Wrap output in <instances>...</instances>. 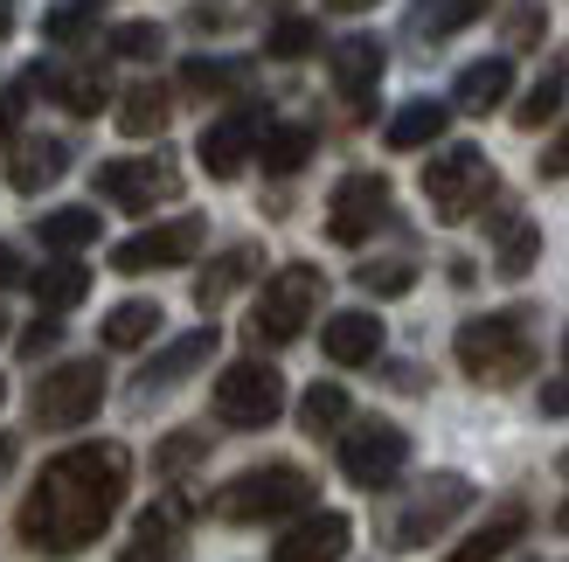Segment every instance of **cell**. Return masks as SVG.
<instances>
[{"label": "cell", "instance_id": "cell-1", "mask_svg": "<svg viewBox=\"0 0 569 562\" xmlns=\"http://www.w3.org/2000/svg\"><path fill=\"white\" fill-rule=\"evenodd\" d=\"M132 486V452L126 444H77L56 452L36 486L21 500V542L42 555H77L83 542L104 535V521L119 514V500Z\"/></svg>", "mask_w": 569, "mask_h": 562}, {"label": "cell", "instance_id": "cell-2", "mask_svg": "<svg viewBox=\"0 0 569 562\" xmlns=\"http://www.w3.org/2000/svg\"><path fill=\"white\" fill-rule=\"evenodd\" d=\"M459 369L487 389H507L535 369V333L528 313H487V320H466L459 327Z\"/></svg>", "mask_w": 569, "mask_h": 562}, {"label": "cell", "instance_id": "cell-3", "mask_svg": "<svg viewBox=\"0 0 569 562\" xmlns=\"http://www.w3.org/2000/svg\"><path fill=\"white\" fill-rule=\"evenodd\" d=\"M306 508H312V472H299V465H250L243 480H230L216 493V514L230 528L284 521V514H306Z\"/></svg>", "mask_w": 569, "mask_h": 562}, {"label": "cell", "instance_id": "cell-4", "mask_svg": "<svg viewBox=\"0 0 569 562\" xmlns=\"http://www.w3.org/2000/svg\"><path fill=\"white\" fill-rule=\"evenodd\" d=\"M500 194V174L487 167L479 147H445L431 167H423V202H431L438 222H466Z\"/></svg>", "mask_w": 569, "mask_h": 562}, {"label": "cell", "instance_id": "cell-5", "mask_svg": "<svg viewBox=\"0 0 569 562\" xmlns=\"http://www.w3.org/2000/svg\"><path fill=\"white\" fill-rule=\"evenodd\" d=\"M320 292H327V278L312 271V264H284L271 285H264V299L250 305V341H258V348L299 341L306 320H312V305H320Z\"/></svg>", "mask_w": 569, "mask_h": 562}, {"label": "cell", "instance_id": "cell-6", "mask_svg": "<svg viewBox=\"0 0 569 562\" xmlns=\"http://www.w3.org/2000/svg\"><path fill=\"white\" fill-rule=\"evenodd\" d=\"M410 465V431L389 424V417H361L355 431H340V472H348V486L361 493H382L403 480Z\"/></svg>", "mask_w": 569, "mask_h": 562}, {"label": "cell", "instance_id": "cell-7", "mask_svg": "<svg viewBox=\"0 0 569 562\" xmlns=\"http://www.w3.org/2000/svg\"><path fill=\"white\" fill-rule=\"evenodd\" d=\"M104 403V361H63L36 382V424L42 431H77Z\"/></svg>", "mask_w": 569, "mask_h": 562}, {"label": "cell", "instance_id": "cell-8", "mask_svg": "<svg viewBox=\"0 0 569 562\" xmlns=\"http://www.w3.org/2000/svg\"><path fill=\"white\" fill-rule=\"evenodd\" d=\"M278 410H284V375L271 361H237L216 375V417L230 431H264Z\"/></svg>", "mask_w": 569, "mask_h": 562}, {"label": "cell", "instance_id": "cell-9", "mask_svg": "<svg viewBox=\"0 0 569 562\" xmlns=\"http://www.w3.org/2000/svg\"><path fill=\"white\" fill-rule=\"evenodd\" d=\"M202 237H209V222H202V215L153 222V230H139V237H126L119 250H111V271L139 278V271H174V264H194V250H202Z\"/></svg>", "mask_w": 569, "mask_h": 562}, {"label": "cell", "instance_id": "cell-10", "mask_svg": "<svg viewBox=\"0 0 569 562\" xmlns=\"http://www.w3.org/2000/svg\"><path fill=\"white\" fill-rule=\"evenodd\" d=\"M466 508H472V486L459 480V472H445V480H423L417 500L389 521V549H423V542H438Z\"/></svg>", "mask_w": 569, "mask_h": 562}, {"label": "cell", "instance_id": "cell-11", "mask_svg": "<svg viewBox=\"0 0 569 562\" xmlns=\"http://www.w3.org/2000/svg\"><path fill=\"white\" fill-rule=\"evenodd\" d=\"M98 188H104V202H111V209H132V215H147V209H160L167 194H174V160H167V153L104 160V167H98Z\"/></svg>", "mask_w": 569, "mask_h": 562}, {"label": "cell", "instance_id": "cell-12", "mask_svg": "<svg viewBox=\"0 0 569 562\" xmlns=\"http://www.w3.org/2000/svg\"><path fill=\"white\" fill-rule=\"evenodd\" d=\"M389 222V181L382 174H348L327 202V237L333 243H368Z\"/></svg>", "mask_w": 569, "mask_h": 562}, {"label": "cell", "instance_id": "cell-13", "mask_svg": "<svg viewBox=\"0 0 569 562\" xmlns=\"http://www.w3.org/2000/svg\"><path fill=\"white\" fill-rule=\"evenodd\" d=\"M258 139H264V111H230V119H216V126L202 132L194 160H202L216 181H237V174H243V160L258 153Z\"/></svg>", "mask_w": 569, "mask_h": 562}, {"label": "cell", "instance_id": "cell-14", "mask_svg": "<svg viewBox=\"0 0 569 562\" xmlns=\"http://www.w3.org/2000/svg\"><path fill=\"white\" fill-rule=\"evenodd\" d=\"M355 542L348 514H306L299 528H284V542L271 549V562H340Z\"/></svg>", "mask_w": 569, "mask_h": 562}, {"label": "cell", "instance_id": "cell-15", "mask_svg": "<svg viewBox=\"0 0 569 562\" xmlns=\"http://www.w3.org/2000/svg\"><path fill=\"white\" fill-rule=\"evenodd\" d=\"M376 77H382V42L376 36H340L333 42V83L355 111L376 104Z\"/></svg>", "mask_w": 569, "mask_h": 562}, {"label": "cell", "instance_id": "cell-16", "mask_svg": "<svg viewBox=\"0 0 569 562\" xmlns=\"http://www.w3.org/2000/svg\"><path fill=\"white\" fill-rule=\"evenodd\" d=\"M507 91H515V63H507V56H479V63H466L459 83H451V104L472 111V119H487V111L507 104Z\"/></svg>", "mask_w": 569, "mask_h": 562}, {"label": "cell", "instance_id": "cell-17", "mask_svg": "<svg viewBox=\"0 0 569 562\" xmlns=\"http://www.w3.org/2000/svg\"><path fill=\"white\" fill-rule=\"evenodd\" d=\"M320 348H327V361H340V369H368V361L382 354V320L376 313H333Z\"/></svg>", "mask_w": 569, "mask_h": 562}, {"label": "cell", "instance_id": "cell-18", "mask_svg": "<svg viewBox=\"0 0 569 562\" xmlns=\"http://www.w3.org/2000/svg\"><path fill=\"white\" fill-rule=\"evenodd\" d=\"M63 167H70V147H63V139H56V132H28L21 147H14V160H8V181H14L21 194H42L56 174H63Z\"/></svg>", "mask_w": 569, "mask_h": 562}, {"label": "cell", "instance_id": "cell-19", "mask_svg": "<svg viewBox=\"0 0 569 562\" xmlns=\"http://www.w3.org/2000/svg\"><path fill=\"white\" fill-rule=\"evenodd\" d=\"M209 354H216V327H194V333H181V341L167 348V354H153L147 369H139V389H147V397H153V389H174L181 375L202 369Z\"/></svg>", "mask_w": 569, "mask_h": 562}, {"label": "cell", "instance_id": "cell-20", "mask_svg": "<svg viewBox=\"0 0 569 562\" xmlns=\"http://www.w3.org/2000/svg\"><path fill=\"white\" fill-rule=\"evenodd\" d=\"M28 292L42 299V313H70V305L91 299V264H77V258H56L42 264L36 278H28Z\"/></svg>", "mask_w": 569, "mask_h": 562}, {"label": "cell", "instance_id": "cell-21", "mask_svg": "<svg viewBox=\"0 0 569 562\" xmlns=\"http://www.w3.org/2000/svg\"><path fill=\"white\" fill-rule=\"evenodd\" d=\"M521 535H528V514H521V508H500L493 521H479V528H472V535H466L459 549H451L445 562H500V555L515 549Z\"/></svg>", "mask_w": 569, "mask_h": 562}, {"label": "cell", "instance_id": "cell-22", "mask_svg": "<svg viewBox=\"0 0 569 562\" xmlns=\"http://www.w3.org/2000/svg\"><path fill=\"white\" fill-rule=\"evenodd\" d=\"M451 126V104H438V98H410L403 111L389 119V153H417V147H431V139Z\"/></svg>", "mask_w": 569, "mask_h": 562}, {"label": "cell", "instance_id": "cell-23", "mask_svg": "<svg viewBox=\"0 0 569 562\" xmlns=\"http://www.w3.org/2000/svg\"><path fill=\"white\" fill-rule=\"evenodd\" d=\"M479 14H487V0H417V8H410V36L417 42H451Z\"/></svg>", "mask_w": 569, "mask_h": 562}, {"label": "cell", "instance_id": "cell-24", "mask_svg": "<svg viewBox=\"0 0 569 562\" xmlns=\"http://www.w3.org/2000/svg\"><path fill=\"white\" fill-rule=\"evenodd\" d=\"M174 535H181V500H160V508L139 514V528H132V542L119 549V562H160L167 549H174Z\"/></svg>", "mask_w": 569, "mask_h": 562}, {"label": "cell", "instance_id": "cell-25", "mask_svg": "<svg viewBox=\"0 0 569 562\" xmlns=\"http://www.w3.org/2000/svg\"><path fill=\"white\" fill-rule=\"evenodd\" d=\"M258 264H264V258H258V243H237V250H222V258L202 271V285H194V299H202L209 313H216V305L230 299V292L243 285V278H258Z\"/></svg>", "mask_w": 569, "mask_h": 562}, {"label": "cell", "instance_id": "cell-26", "mask_svg": "<svg viewBox=\"0 0 569 562\" xmlns=\"http://www.w3.org/2000/svg\"><path fill=\"white\" fill-rule=\"evenodd\" d=\"M312 147H320V139H312V126H264V139H258V160H264V174H299V167L312 160Z\"/></svg>", "mask_w": 569, "mask_h": 562}, {"label": "cell", "instance_id": "cell-27", "mask_svg": "<svg viewBox=\"0 0 569 562\" xmlns=\"http://www.w3.org/2000/svg\"><path fill=\"white\" fill-rule=\"evenodd\" d=\"M153 333H160V305L153 299H126V305H111V313H104V348H119V354L147 348Z\"/></svg>", "mask_w": 569, "mask_h": 562}, {"label": "cell", "instance_id": "cell-28", "mask_svg": "<svg viewBox=\"0 0 569 562\" xmlns=\"http://www.w3.org/2000/svg\"><path fill=\"white\" fill-rule=\"evenodd\" d=\"M36 243H49L56 258H77L83 243H98V209H49L36 222Z\"/></svg>", "mask_w": 569, "mask_h": 562}, {"label": "cell", "instance_id": "cell-29", "mask_svg": "<svg viewBox=\"0 0 569 562\" xmlns=\"http://www.w3.org/2000/svg\"><path fill=\"white\" fill-rule=\"evenodd\" d=\"M348 389H340V382H312L306 389V397H299V431L306 438H333L340 424H348Z\"/></svg>", "mask_w": 569, "mask_h": 562}, {"label": "cell", "instance_id": "cell-30", "mask_svg": "<svg viewBox=\"0 0 569 562\" xmlns=\"http://www.w3.org/2000/svg\"><path fill=\"white\" fill-rule=\"evenodd\" d=\"M535 258H542V230H535L528 215H507L500 222V250H493V271L500 278H528Z\"/></svg>", "mask_w": 569, "mask_h": 562}, {"label": "cell", "instance_id": "cell-31", "mask_svg": "<svg viewBox=\"0 0 569 562\" xmlns=\"http://www.w3.org/2000/svg\"><path fill=\"white\" fill-rule=\"evenodd\" d=\"M167 111H174V98H167V83H132L126 91V104H119V126L132 132V139H147V132H160L167 126Z\"/></svg>", "mask_w": 569, "mask_h": 562}, {"label": "cell", "instance_id": "cell-32", "mask_svg": "<svg viewBox=\"0 0 569 562\" xmlns=\"http://www.w3.org/2000/svg\"><path fill=\"white\" fill-rule=\"evenodd\" d=\"M243 77H250V70L230 63V56H222V63H216V56H194V63H181V91H188V98H222V91H237Z\"/></svg>", "mask_w": 569, "mask_h": 562}, {"label": "cell", "instance_id": "cell-33", "mask_svg": "<svg viewBox=\"0 0 569 562\" xmlns=\"http://www.w3.org/2000/svg\"><path fill=\"white\" fill-rule=\"evenodd\" d=\"M104 14V0H49V14H42V36L49 42H83L98 28Z\"/></svg>", "mask_w": 569, "mask_h": 562}, {"label": "cell", "instance_id": "cell-34", "mask_svg": "<svg viewBox=\"0 0 569 562\" xmlns=\"http://www.w3.org/2000/svg\"><path fill=\"white\" fill-rule=\"evenodd\" d=\"M312 49H320V28H312L306 14H278L264 28V56H278V63H299V56H312Z\"/></svg>", "mask_w": 569, "mask_h": 562}, {"label": "cell", "instance_id": "cell-35", "mask_svg": "<svg viewBox=\"0 0 569 562\" xmlns=\"http://www.w3.org/2000/svg\"><path fill=\"white\" fill-rule=\"evenodd\" d=\"M562 98H569V77L562 70H549V77H535V91L515 104V119H521V132H542L556 111H562Z\"/></svg>", "mask_w": 569, "mask_h": 562}, {"label": "cell", "instance_id": "cell-36", "mask_svg": "<svg viewBox=\"0 0 569 562\" xmlns=\"http://www.w3.org/2000/svg\"><path fill=\"white\" fill-rule=\"evenodd\" d=\"M355 285L376 292V299H396V292L417 285V264H410V258H368V264L355 271Z\"/></svg>", "mask_w": 569, "mask_h": 562}, {"label": "cell", "instance_id": "cell-37", "mask_svg": "<svg viewBox=\"0 0 569 562\" xmlns=\"http://www.w3.org/2000/svg\"><path fill=\"white\" fill-rule=\"evenodd\" d=\"M542 36H549V8H535V0H521V8L507 14V42H515V49H535Z\"/></svg>", "mask_w": 569, "mask_h": 562}, {"label": "cell", "instance_id": "cell-38", "mask_svg": "<svg viewBox=\"0 0 569 562\" xmlns=\"http://www.w3.org/2000/svg\"><path fill=\"white\" fill-rule=\"evenodd\" d=\"M202 452H209V438H202V431H174V438H167L160 452H153V465H160V472H181V465H194Z\"/></svg>", "mask_w": 569, "mask_h": 562}, {"label": "cell", "instance_id": "cell-39", "mask_svg": "<svg viewBox=\"0 0 569 562\" xmlns=\"http://www.w3.org/2000/svg\"><path fill=\"white\" fill-rule=\"evenodd\" d=\"M111 49L132 56V63H147V56H160V28H153V21H126L119 36H111Z\"/></svg>", "mask_w": 569, "mask_h": 562}, {"label": "cell", "instance_id": "cell-40", "mask_svg": "<svg viewBox=\"0 0 569 562\" xmlns=\"http://www.w3.org/2000/svg\"><path fill=\"white\" fill-rule=\"evenodd\" d=\"M21 111H28V83H8V91H0V147H8V139H14Z\"/></svg>", "mask_w": 569, "mask_h": 562}, {"label": "cell", "instance_id": "cell-41", "mask_svg": "<svg viewBox=\"0 0 569 562\" xmlns=\"http://www.w3.org/2000/svg\"><path fill=\"white\" fill-rule=\"evenodd\" d=\"M542 174H549V181H569V126L549 139V153H542Z\"/></svg>", "mask_w": 569, "mask_h": 562}, {"label": "cell", "instance_id": "cell-42", "mask_svg": "<svg viewBox=\"0 0 569 562\" xmlns=\"http://www.w3.org/2000/svg\"><path fill=\"white\" fill-rule=\"evenodd\" d=\"M56 341H63V327H56V320H36V327L21 333V354H49Z\"/></svg>", "mask_w": 569, "mask_h": 562}, {"label": "cell", "instance_id": "cell-43", "mask_svg": "<svg viewBox=\"0 0 569 562\" xmlns=\"http://www.w3.org/2000/svg\"><path fill=\"white\" fill-rule=\"evenodd\" d=\"M21 278H28L21 250H14V243H0V292H8V285H21Z\"/></svg>", "mask_w": 569, "mask_h": 562}, {"label": "cell", "instance_id": "cell-44", "mask_svg": "<svg viewBox=\"0 0 569 562\" xmlns=\"http://www.w3.org/2000/svg\"><path fill=\"white\" fill-rule=\"evenodd\" d=\"M542 417H569V382H549L542 389Z\"/></svg>", "mask_w": 569, "mask_h": 562}, {"label": "cell", "instance_id": "cell-45", "mask_svg": "<svg viewBox=\"0 0 569 562\" xmlns=\"http://www.w3.org/2000/svg\"><path fill=\"white\" fill-rule=\"evenodd\" d=\"M333 14H361V8H376V0H327Z\"/></svg>", "mask_w": 569, "mask_h": 562}, {"label": "cell", "instance_id": "cell-46", "mask_svg": "<svg viewBox=\"0 0 569 562\" xmlns=\"http://www.w3.org/2000/svg\"><path fill=\"white\" fill-rule=\"evenodd\" d=\"M14 36V8H8V0H0V42H8Z\"/></svg>", "mask_w": 569, "mask_h": 562}, {"label": "cell", "instance_id": "cell-47", "mask_svg": "<svg viewBox=\"0 0 569 562\" xmlns=\"http://www.w3.org/2000/svg\"><path fill=\"white\" fill-rule=\"evenodd\" d=\"M14 465V438H0V472H8Z\"/></svg>", "mask_w": 569, "mask_h": 562}, {"label": "cell", "instance_id": "cell-48", "mask_svg": "<svg viewBox=\"0 0 569 562\" xmlns=\"http://www.w3.org/2000/svg\"><path fill=\"white\" fill-rule=\"evenodd\" d=\"M556 528H562V535H569V500H562V508H556Z\"/></svg>", "mask_w": 569, "mask_h": 562}, {"label": "cell", "instance_id": "cell-49", "mask_svg": "<svg viewBox=\"0 0 569 562\" xmlns=\"http://www.w3.org/2000/svg\"><path fill=\"white\" fill-rule=\"evenodd\" d=\"M0 333H8V313H0Z\"/></svg>", "mask_w": 569, "mask_h": 562}, {"label": "cell", "instance_id": "cell-50", "mask_svg": "<svg viewBox=\"0 0 569 562\" xmlns=\"http://www.w3.org/2000/svg\"><path fill=\"white\" fill-rule=\"evenodd\" d=\"M562 472H569V459H562Z\"/></svg>", "mask_w": 569, "mask_h": 562}, {"label": "cell", "instance_id": "cell-51", "mask_svg": "<svg viewBox=\"0 0 569 562\" xmlns=\"http://www.w3.org/2000/svg\"><path fill=\"white\" fill-rule=\"evenodd\" d=\"M0 397H8V389H0Z\"/></svg>", "mask_w": 569, "mask_h": 562}]
</instances>
